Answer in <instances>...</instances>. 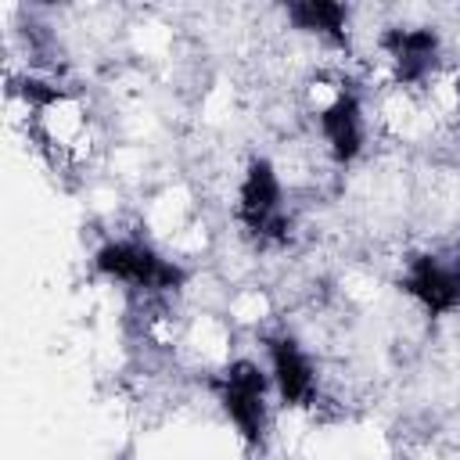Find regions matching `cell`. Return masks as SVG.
Wrapping results in <instances>:
<instances>
[{
	"label": "cell",
	"instance_id": "6",
	"mask_svg": "<svg viewBox=\"0 0 460 460\" xmlns=\"http://www.w3.org/2000/svg\"><path fill=\"white\" fill-rule=\"evenodd\" d=\"M385 47H388V54H392V61L399 68V79L413 83L435 65L438 40H435L431 29H395V32H388Z\"/></svg>",
	"mask_w": 460,
	"mask_h": 460
},
{
	"label": "cell",
	"instance_id": "1",
	"mask_svg": "<svg viewBox=\"0 0 460 460\" xmlns=\"http://www.w3.org/2000/svg\"><path fill=\"white\" fill-rule=\"evenodd\" d=\"M97 270L108 273V277H119V280H129L137 288H176L183 280V273L158 259L151 248L137 244V241H115V244H104L97 252Z\"/></svg>",
	"mask_w": 460,
	"mask_h": 460
},
{
	"label": "cell",
	"instance_id": "7",
	"mask_svg": "<svg viewBox=\"0 0 460 460\" xmlns=\"http://www.w3.org/2000/svg\"><path fill=\"white\" fill-rule=\"evenodd\" d=\"M320 126H323V137L331 144V151L338 158H352L359 151V140H363V119H359V104L352 93H341L323 115H320Z\"/></svg>",
	"mask_w": 460,
	"mask_h": 460
},
{
	"label": "cell",
	"instance_id": "10",
	"mask_svg": "<svg viewBox=\"0 0 460 460\" xmlns=\"http://www.w3.org/2000/svg\"><path fill=\"white\" fill-rule=\"evenodd\" d=\"M456 270H460V266H456Z\"/></svg>",
	"mask_w": 460,
	"mask_h": 460
},
{
	"label": "cell",
	"instance_id": "4",
	"mask_svg": "<svg viewBox=\"0 0 460 460\" xmlns=\"http://www.w3.org/2000/svg\"><path fill=\"white\" fill-rule=\"evenodd\" d=\"M402 284L413 298L424 302L428 313H449L453 305H460V270H446L428 255L410 266Z\"/></svg>",
	"mask_w": 460,
	"mask_h": 460
},
{
	"label": "cell",
	"instance_id": "8",
	"mask_svg": "<svg viewBox=\"0 0 460 460\" xmlns=\"http://www.w3.org/2000/svg\"><path fill=\"white\" fill-rule=\"evenodd\" d=\"M291 18L302 29L327 32L338 43H345V7L341 4H298V7H291Z\"/></svg>",
	"mask_w": 460,
	"mask_h": 460
},
{
	"label": "cell",
	"instance_id": "2",
	"mask_svg": "<svg viewBox=\"0 0 460 460\" xmlns=\"http://www.w3.org/2000/svg\"><path fill=\"white\" fill-rule=\"evenodd\" d=\"M262 392L266 381L252 363H234L219 381V399L248 442L262 438Z\"/></svg>",
	"mask_w": 460,
	"mask_h": 460
},
{
	"label": "cell",
	"instance_id": "9",
	"mask_svg": "<svg viewBox=\"0 0 460 460\" xmlns=\"http://www.w3.org/2000/svg\"><path fill=\"white\" fill-rule=\"evenodd\" d=\"M456 97H460V86H456Z\"/></svg>",
	"mask_w": 460,
	"mask_h": 460
},
{
	"label": "cell",
	"instance_id": "3",
	"mask_svg": "<svg viewBox=\"0 0 460 460\" xmlns=\"http://www.w3.org/2000/svg\"><path fill=\"white\" fill-rule=\"evenodd\" d=\"M241 219L255 230V234H280L284 219H280V187L277 176L266 162H252L244 187H241Z\"/></svg>",
	"mask_w": 460,
	"mask_h": 460
},
{
	"label": "cell",
	"instance_id": "5",
	"mask_svg": "<svg viewBox=\"0 0 460 460\" xmlns=\"http://www.w3.org/2000/svg\"><path fill=\"white\" fill-rule=\"evenodd\" d=\"M270 352H273V374H277V388H280L284 402L288 406H305L316 392V377H313L309 359L302 356V349L291 338L273 341Z\"/></svg>",
	"mask_w": 460,
	"mask_h": 460
}]
</instances>
